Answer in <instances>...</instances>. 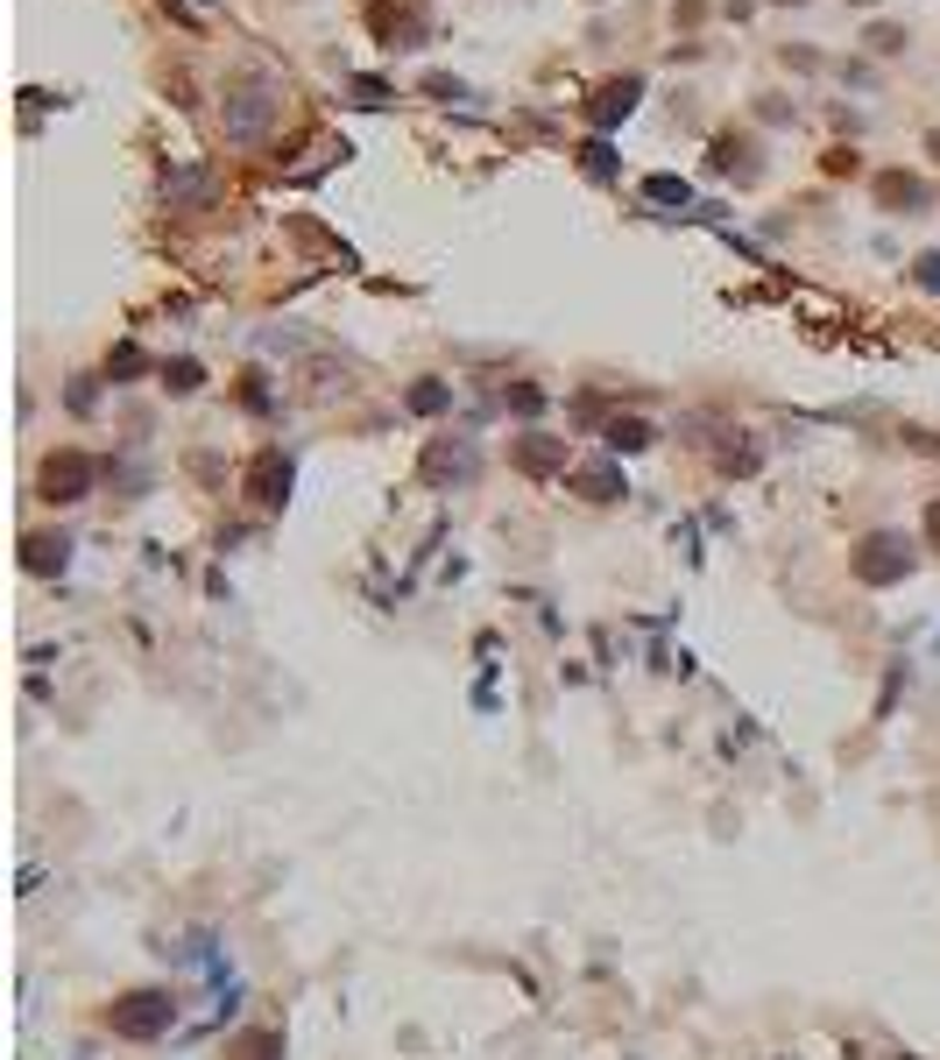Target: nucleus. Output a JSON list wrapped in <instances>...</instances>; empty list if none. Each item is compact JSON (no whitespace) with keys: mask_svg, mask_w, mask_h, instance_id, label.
<instances>
[{"mask_svg":"<svg viewBox=\"0 0 940 1060\" xmlns=\"http://www.w3.org/2000/svg\"><path fill=\"white\" fill-rule=\"evenodd\" d=\"M241 488H247V503H255V509H283V495H291V453H283V446H262L255 460H247Z\"/></svg>","mask_w":940,"mask_h":1060,"instance_id":"nucleus-4","label":"nucleus"},{"mask_svg":"<svg viewBox=\"0 0 940 1060\" xmlns=\"http://www.w3.org/2000/svg\"><path fill=\"white\" fill-rule=\"evenodd\" d=\"M644 199H650V205H686V178H650Z\"/></svg>","mask_w":940,"mask_h":1060,"instance_id":"nucleus-19","label":"nucleus"},{"mask_svg":"<svg viewBox=\"0 0 940 1060\" xmlns=\"http://www.w3.org/2000/svg\"><path fill=\"white\" fill-rule=\"evenodd\" d=\"M912 283H919V291H940V255H919L912 262Z\"/></svg>","mask_w":940,"mask_h":1060,"instance_id":"nucleus-22","label":"nucleus"},{"mask_svg":"<svg viewBox=\"0 0 940 1060\" xmlns=\"http://www.w3.org/2000/svg\"><path fill=\"white\" fill-rule=\"evenodd\" d=\"M64 558H71V537L64 531H57V537L50 531H29L22 537V566L29 573H64Z\"/></svg>","mask_w":940,"mask_h":1060,"instance_id":"nucleus-7","label":"nucleus"},{"mask_svg":"<svg viewBox=\"0 0 940 1060\" xmlns=\"http://www.w3.org/2000/svg\"><path fill=\"white\" fill-rule=\"evenodd\" d=\"M750 157H757V142H750V134H721V142H715V170H742V178H757V163H750Z\"/></svg>","mask_w":940,"mask_h":1060,"instance_id":"nucleus-13","label":"nucleus"},{"mask_svg":"<svg viewBox=\"0 0 940 1060\" xmlns=\"http://www.w3.org/2000/svg\"><path fill=\"white\" fill-rule=\"evenodd\" d=\"M269 121H276V92H269V85L226 92V142H262Z\"/></svg>","mask_w":940,"mask_h":1060,"instance_id":"nucleus-5","label":"nucleus"},{"mask_svg":"<svg viewBox=\"0 0 940 1060\" xmlns=\"http://www.w3.org/2000/svg\"><path fill=\"white\" fill-rule=\"evenodd\" d=\"M870 50H885V57H891V50H906V29H891V22H877V29H870Z\"/></svg>","mask_w":940,"mask_h":1060,"instance_id":"nucleus-21","label":"nucleus"},{"mask_svg":"<svg viewBox=\"0 0 940 1060\" xmlns=\"http://www.w3.org/2000/svg\"><path fill=\"white\" fill-rule=\"evenodd\" d=\"M453 474H467V453H459V446H432L425 453V481H453Z\"/></svg>","mask_w":940,"mask_h":1060,"instance_id":"nucleus-15","label":"nucleus"},{"mask_svg":"<svg viewBox=\"0 0 940 1060\" xmlns=\"http://www.w3.org/2000/svg\"><path fill=\"white\" fill-rule=\"evenodd\" d=\"M446 403H453V396H446V382H417V390H411V411H417V417H438Z\"/></svg>","mask_w":940,"mask_h":1060,"instance_id":"nucleus-17","label":"nucleus"},{"mask_svg":"<svg viewBox=\"0 0 940 1060\" xmlns=\"http://www.w3.org/2000/svg\"><path fill=\"white\" fill-rule=\"evenodd\" d=\"M927 545H933V552H940V503H933V509H927Z\"/></svg>","mask_w":940,"mask_h":1060,"instance_id":"nucleus-24","label":"nucleus"},{"mask_svg":"<svg viewBox=\"0 0 940 1060\" xmlns=\"http://www.w3.org/2000/svg\"><path fill=\"white\" fill-rule=\"evenodd\" d=\"M241 403H247V411H269V390H262V375H241Z\"/></svg>","mask_w":940,"mask_h":1060,"instance_id":"nucleus-23","label":"nucleus"},{"mask_svg":"<svg viewBox=\"0 0 940 1060\" xmlns=\"http://www.w3.org/2000/svg\"><path fill=\"white\" fill-rule=\"evenodd\" d=\"M602 438H608V453H644V446H650V438H658V432H650L644 417H616V424H608Z\"/></svg>","mask_w":940,"mask_h":1060,"instance_id":"nucleus-14","label":"nucleus"},{"mask_svg":"<svg viewBox=\"0 0 940 1060\" xmlns=\"http://www.w3.org/2000/svg\"><path fill=\"white\" fill-rule=\"evenodd\" d=\"M375 29L390 36H403V43H417V36H425V8H417V0H403V8H390V0H375Z\"/></svg>","mask_w":940,"mask_h":1060,"instance_id":"nucleus-8","label":"nucleus"},{"mask_svg":"<svg viewBox=\"0 0 940 1060\" xmlns=\"http://www.w3.org/2000/svg\"><path fill=\"white\" fill-rule=\"evenodd\" d=\"M516 467L545 481V474H559V467H566V446H559V438H516Z\"/></svg>","mask_w":940,"mask_h":1060,"instance_id":"nucleus-9","label":"nucleus"},{"mask_svg":"<svg viewBox=\"0 0 940 1060\" xmlns=\"http://www.w3.org/2000/svg\"><path fill=\"white\" fill-rule=\"evenodd\" d=\"M107 1026H113V1039H163L178 1026V997L170 990H128V997L107 1005Z\"/></svg>","mask_w":940,"mask_h":1060,"instance_id":"nucleus-1","label":"nucleus"},{"mask_svg":"<svg viewBox=\"0 0 940 1060\" xmlns=\"http://www.w3.org/2000/svg\"><path fill=\"white\" fill-rule=\"evenodd\" d=\"M862 8H870V0H862Z\"/></svg>","mask_w":940,"mask_h":1060,"instance_id":"nucleus-25","label":"nucleus"},{"mask_svg":"<svg viewBox=\"0 0 940 1060\" xmlns=\"http://www.w3.org/2000/svg\"><path fill=\"white\" fill-rule=\"evenodd\" d=\"M142 369H149L142 346H113V354H107V375H113V382H128V375H142Z\"/></svg>","mask_w":940,"mask_h":1060,"instance_id":"nucleus-18","label":"nucleus"},{"mask_svg":"<svg viewBox=\"0 0 940 1060\" xmlns=\"http://www.w3.org/2000/svg\"><path fill=\"white\" fill-rule=\"evenodd\" d=\"M509 411H516V417H537V411H545V390H530V382H516V390H509Z\"/></svg>","mask_w":940,"mask_h":1060,"instance_id":"nucleus-20","label":"nucleus"},{"mask_svg":"<svg viewBox=\"0 0 940 1060\" xmlns=\"http://www.w3.org/2000/svg\"><path fill=\"white\" fill-rule=\"evenodd\" d=\"M199 382H205L199 361H163V390H170V396H191Z\"/></svg>","mask_w":940,"mask_h":1060,"instance_id":"nucleus-16","label":"nucleus"},{"mask_svg":"<svg viewBox=\"0 0 940 1060\" xmlns=\"http://www.w3.org/2000/svg\"><path fill=\"white\" fill-rule=\"evenodd\" d=\"M566 488L580 495V503H623V495H629L616 460H587V467H573V474H566Z\"/></svg>","mask_w":940,"mask_h":1060,"instance_id":"nucleus-6","label":"nucleus"},{"mask_svg":"<svg viewBox=\"0 0 940 1060\" xmlns=\"http://www.w3.org/2000/svg\"><path fill=\"white\" fill-rule=\"evenodd\" d=\"M226 1060H283V1032H241V1039H226Z\"/></svg>","mask_w":940,"mask_h":1060,"instance_id":"nucleus-12","label":"nucleus"},{"mask_svg":"<svg viewBox=\"0 0 940 1060\" xmlns=\"http://www.w3.org/2000/svg\"><path fill=\"white\" fill-rule=\"evenodd\" d=\"M877 199H885L891 212H898V205H927V184L906 178V170H885V178H877Z\"/></svg>","mask_w":940,"mask_h":1060,"instance_id":"nucleus-10","label":"nucleus"},{"mask_svg":"<svg viewBox=\"0 0 940 1060\" xmlns=\"http://www.w3.org/2000/svg\"><path fill=\"white\" fill-rule=\"evenodd\" d=\"M849 566H856L862 587H891V581H906V573H912V545H906L898 531H870V537L856 545Z\"/></svg>","mask_w":940,"mask_h":1060,"instance_id":"nucleus-2","label":"nucleus"},{"mask_svg":"<svg viewBox=\"0 0 940 1060\" xmlns=\"http://www.w3.org/2000/svg\"><path fill=\"white\" fill-rule=\"evenodd\" d=\"M92 481H100V460L64 446V453H50V460H43L36 488H43V503H85V495H92Z\"/></svg>","mask_w":940,"mask_h":1060,"instance_id":"nucleus-3","label":"nucleus"},{"mask_svg":"<svg viewBox=\"0 0 940 1060\" xmlns=\"http://www.w3.org/2000/svg\"><path fill=\"white\" fill-rule=\"evenodd\" d=\"M637 92H644V79H616V85H602V100H594V121H616V113H629L637 107Z\"/></svg>","mask_w":940,"mask_h":1060,"instance_id":"nucleus-11","label":"nucleus"}]
</instances>
